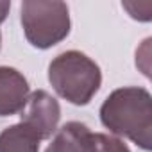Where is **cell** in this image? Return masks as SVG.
<instances>
[{"label": "cell", "instance_id": "obj_8", "mask_svg": "<svg viewBox=\"0 0 152 152\" xmlns=\"http://www.w3.org/2000/svg\"><path fill=\"white\" fill-rule=\"evenodd\" d=\"M95 152H131V150L122 140L109 136V134L97 132L95 134Z\"/></svg>", "mask_w": 152, "mask_h": 152}, {"label": "cell", "instance_id": "obj_1", "mask_svg": "<svg viewBox=\"0 0 152 152\" xmlns=\"http://www.w3.org/2000/svg\"><path fill=\"white\" fill-rule=\"evenodd\" d=\"M100 122L109 132L129 138L140 148H152V97L145 88L115 90L100 107Z\"/></svg>", "mask_w": 152, "mask_h": 152}, {"label": "cell", "instance_id": "obj_6", "mask_svg": "<svg viewBox=\"0 0 152 152\" xmlns=\"http://www.w3.org/2000/svg\"><path fill=\"white\" fill-rule=\"evenodd\" d=\"M45 152H95V132L81 122H68L57 129Z\"/></svg>", "mask_w": 152, "mask_h": 152}, {"label": "cell", "instance_id": "obj_5", "mask_svg": "<svg viewBox=\"0 0 152 152\" xmlns=\"http://www.w3.org/2000/svg\"><path fill=\"white\" fill-rule=\"evenodd\" d=\"M29 84L23 73L11 66H0V116H11L23 109Z\"/></svg>", "mask_w": 152, "mask_h": 152}, {"label": "cell", "instance_id": "obj_4", "mask_svg": "<svg viewBox=\"0 0 152 152\" xmlns=\"http://www.w3.org/2000/svg\"><path fill=\"white\" fill-rule=\"evenodd\" d=\"M23 125H27L39 140H48L56 131L61 118L59 102L45 90L32 91L27 97L23 109L20 111Z\"/></svg>", "mask_w": 152, "mask_h": 152}, {"label": "cell", "instance_id": "obj_7", "mask_svg": "<svg viewBox=\"0 0 152 152\" xmlns=\"http://www.w3.org/2000/svg\"><path fill=\"white\" fill-rule=\"evenodd\" d=\"M39 138L23 124H15L0 132V152H38Z\"/></svg>", "mask_w": 152, "mask_h": 152}, {"label": "cell", "instance_id": "obj_3", "mask_svg": "<svg viewBox=\"0 0 152 152\" xmlns=\"http://www.w3.org/2000/svg\"><path fill=\"white\" fill-rule=\"evenodd\" d=\"M20 22L27 41L41 50L61 43L70 34L68 6L57 0H25L20 7Z\"/></svg>", "mask_w": 152, "mask_h": 152}, {"label": "cell", "instance_id": "obj_2", "mask_svg": "<svg viewBox=\"0 0 152 152\" xmlns=\"http://www.w3.org/2000/svg\"><path fill=\"white\" fill-rule=\"evenodd\" d=\"M48 81L61 99L75 106H86L100 88L102 73L86 54L68 50L48 64Z\"/></svg>", "mask_w": 152, "mask_h": 152}, {"label": "cell", "instance_id": "obj_9", "mask_svg": "<svg viewBox=\"0 0 152 152\" xmlns=\"http://www.w3.org/2000/svg\"><path fill=\"white\" fill-rule=\"evenodd\" d=\"M9 9H11V2H6V0H4V2H0V23L6 20ZM0 45H2V34H0Z\"/></svg>", "mask_w": 152, "mask_h": 152}]
</instances>
